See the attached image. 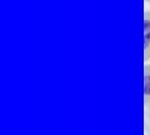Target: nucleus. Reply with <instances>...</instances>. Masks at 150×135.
<instances>
[{"label": "nucleus", "instance_id": "f257e3e1", "mask_svg": "<svg viewBox=\"0 0 150 135\" xmlns=\"http://www.w3.org/2000/svg\"><path fill=\"white\" fill-rule=\"evenodd\" d=\"M144 60H150V11L144 14Z\"/></svg>", "mask_w": 150, "mask_h": 135}, {"label": "nucleus", "instance_id": "f03ea898", "mask_svg": "<svg viewBox=\"0 0 150 135\" xmlns=\"http://www.w3.org/2000/svg\"><path fill=\"white\" fill-rule=\"evenodd\" d=\"M144 103L150 109V64L144 66Z\"/></svg>", "mask_w": 150, "mask_h": 135}, {"label": "nucleus", "instance_id": "7ed1b4c3", "mask_svg": "<svg viewBox=\"0 0 150 135\" xmlns=\"http://www.w3.org/2000/svg\"><path fill=\"white\" fill-rule=\"evenodd\" d=\"M145 133L146 135H150V109L146 114V118H145Z\"/></svg>", "mask_w": 150, "mask_h": 135}, {"label": "nucleus", "instance_id": "20e7f679", "mask_svg": "<svg viewBox=\"0 0 150 135\" xmlns=\"http://www.w3.org/2000/svg\"><path fill=\"white\" fill-rule=\"evenodd\" d=\"M145 1H148V3H150V0H145Z\"/></svg>", "mask_w": 150, "mask_h": 135}]
</instances>
